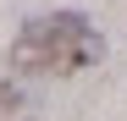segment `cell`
Wrapping results in <instances>:
<instances>
[{"label": "cell", "instance_id": "cell-1", "mask_svg": "<svg viewBox=\"0 0 127 121\" xmlns=\"http://www.w3.org/2000/svg\"><path fill=\"white\" fill-rule=\"evenodd\" d=\"M99 55H105V39L89 28L83 11H44V17L22 22V33L6 50V66L11 72H44V77L55 72V77H66V72L94 66Z\"/></svg>", "mask_w": 127, "mask_h": 121}, {"label": "cell", "instance_id": "cell-2", "mask_svg": "<svg viewBox=\"0 0 127 121\" xmlns=\"http://www.w3.org/2000/svg\"><path fill=\"white\" fill-rule=\"evenodd\" d=\"M33 105H39V94H28L22 83H17V72L0 77V116H28Z\"/></svg>", "mask_w": 127, "mask_h": 121}]
</instances>
